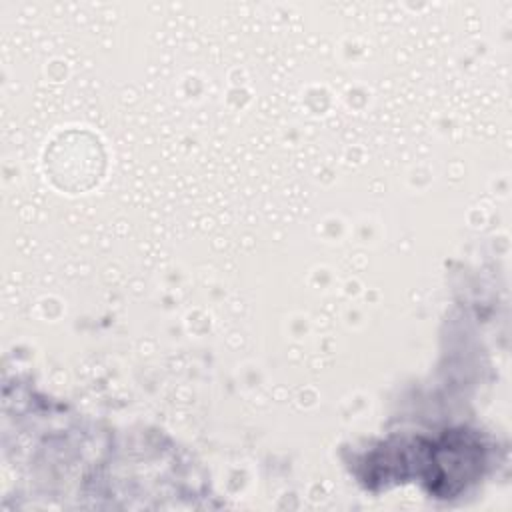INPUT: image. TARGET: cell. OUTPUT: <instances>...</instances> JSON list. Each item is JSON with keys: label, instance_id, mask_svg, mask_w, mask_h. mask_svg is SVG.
<instances>
[{"label": "cell", "instance_id": "cell-1", "mask_svg": "<svg viewBox=\"0 0 512 512\" xmlns=\"http://www.w3.org/2000/svg\"><path fill=\"white\" fill-rule=\"evenodd\" d=\"M104 150L100 140L84 130L60 134L46 150V170L50 180L68 192L92 188L104 172Z\"/></svg>", "mask_w": 512, "mask_h": 512}]
</instances>
